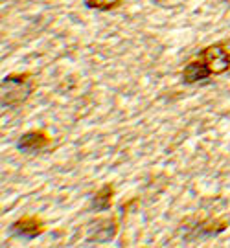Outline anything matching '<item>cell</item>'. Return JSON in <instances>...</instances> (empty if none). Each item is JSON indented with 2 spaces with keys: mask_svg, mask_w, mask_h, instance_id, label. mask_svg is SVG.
<instances>
[{
  "mask_svg": "<svg viewBox=\"0 0 230 248\" xmlns=\"http://www.w3.org/2000/svg\"><path fill=\"white\" fill-rule=\"evenodd\" d=\"M124 0H83L85 8L94 9V11H113L116 9Z\"/></svg>",
  "mask_w": 230,
  "mask_h": 248,
  "instance_id": "obj_9",
  "label": "cell"
},
{
  "mask_svg": "<svg viewBox=\"0 0 230 248\" xmlns=\"http://www.w3.org/2000/svg\"><path fill=\"white\" fill-rule=\"evenodd\" d=\"M197 57H201L206 62L212 76H221V74L230 70V50L227 43H223V41L201 48Z\"/></svg>",
  "mask_w": 230,
  "mask_h": 248,
  "instance_id": "obj_3",
  "label": "cell"
},
{
  "mask_svg": "<svg viewBox=\"0 0 230 248\" xmlns=\"http://www.w3.org/2000/svg\"><path fill=\"white\" fill-rule=\"evenodd\" d=\"M116 232H118V222L116 219H103V221L96 222V228L92 232L87 243L92 245H103V243H111L116 237Z\"/></svg>",
  "mask_w": 230,
  "mask_h": 248,
  "instance_id": "obj_7",
  "label": "cell"
},
{
  "mask_svg": "<svg viewBox=\"0 0 230 248\" xmlns=\"http://www.w3.org/2000/svg\"><path fill=\"white\" fill-rule=\"evenodd\" d=\"M50 143H52L50 134L43 129H33V131H28L18 138L17 151L22 155H37V153H43Z\"/></svg>",
  "mask_w": 230,
  "mask_h": 248,
  "instance_id": "obj_5",
  "label": "cell"
},
{
  "mask_svg": "<svg viewBox=\"0 0 230 248\" xmlns=\"http://www.w3.org/2000/svg\"><path fill=\"white\" fill-rule=\"evenodd\" d=\"M230 221L227 219H201L192 224H184L182 226V241L186 245L194 243V241H203V239H212L217 237L219 233L229 228Z\"/></svg>",
  "mask_w": 230,
  "mask_h": 248,
  "instance_id": "obj_2",
  "label": "cell"
},
{
  "mask_svg": "<svg viewBox=\"0 0 230 248\" xmlns=\"http://www.w3.org/2000/svg\"><path fill=\"white\" fill-rule=\"evenodd\" d=\"M212 78V72L206 66V62L195 55L192 61H188L184 64V68L181 72V81L186 87H192V85H197L201 81H206Z\"/></svg>",
  "mask_w": 230,
  "mask_h": 248,
  "instance_id": "obj_6",
  "label": "cell"
},
{
  "mask_svg": "<svg viewBox=\"0 0 230 248\" xmlns=\"http://www.w3.org/2000/svg\"><path fill=\"white\" fill-rule=\"evenodd\" d=\"M35 87V78L30 72L8 74L6 78H2V108L9 110L24 105L33 94Z\"/></svg>",
  "mask_w": 230,
  "mask_h": 248,
  "instance_id": "obj_1",
  "label": "cell"
},
{
  "mask_svg": "<svg viewBox=\"0 0 230 248\" xmlns=\"http://www.w3.org/2000/svg\"><path fill=\"white\" fill-rule=\"evenodd\" d=\"M113 199H115V186L113 184H103L90 199V210L94 213L109 212L111 206H113Z\"/></svg>",
  "mask_w": 230,
  "mask_h": 248,
  "instance_id": "obj_8",
  "label": "cell"
},
{
  "mask_svg": "<svg viewBox=\"0 0 230 248\" xmlns=\"http://www.w3.org/2000/svg\"><path fill=\"white\" fill-rule=\"evenodd\" d=\"M46 230V224L43 221V217L39 215H22L20 219L9 224V235L15 239L22 241H32L41 237Z\"/></svg>",
  "mask_w": 230,
  "mask_h": 248,
  "instance_id": "obj_4",
  "label": "cell"
}]
</instances>
